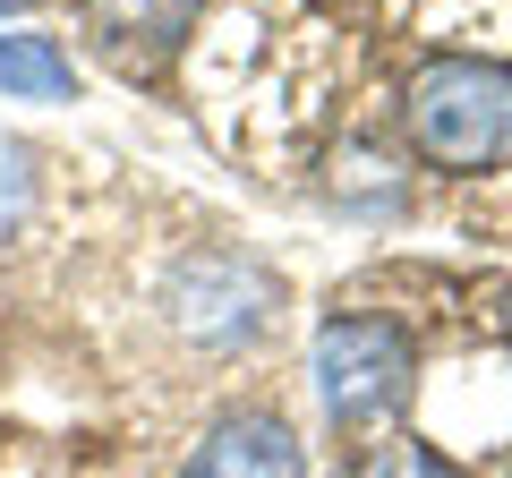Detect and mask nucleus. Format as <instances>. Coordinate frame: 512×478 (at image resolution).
Segmentation results:
<instances>
[{
  "label": "nucleus",
  "instance_id": "f257e3e1",
  "mask_svg": "<svg viewBox=\"0 0 512 478\" xmlns=\"http://www.w3.org/2000/svg\"><path fill=\"white\" fill-rule=\"evenodd\" d=\"M402 137L427 171L478 180L512 163V69L478 52H436L402 86Z\"/></svg>",
  "mask_w": 512,
  "mask_h": 478
},
{
  "label": "nucleus",
  "instance_id": "f03ea898",
  "mask_svg": "<svg viewBox=\"0 0 512 478\" xmlns=\"http://www.w3.org/2000/svg\"><path fill=\"white\" fill-rule=\"evenodd\" d=\"M316 402L333 427H376L410 402V376H419V342L393 316H325L316 325Z\"/></svg>",
  "mask_w": 512,
  "mask_h": 478
},
{
  "label": "nucleus",
  "instance_id": "7ed1b4c3",
  "mask_svg": "<svg viewBox=\"0 0 512 478\" xmlns=\"http://www.w3.org/2000/svg\"><path fill=\"white\" fill-rule=\"evenodd\" d=\"M274 308H282V282L256 257H239V248H205V257H188L163 282L171 333L197 342V350H248L256 333L274 325Z\"/></svg>",
  "mask_w": 512,
  "mask_h": 478
},
{
  "label": "nucleus",
  "instance_id": "20e7f679",
  "mask_svg": "<svg viewBox=\"0 0 512 478\" xmlns=\"http://www.w3.org/2000/svg\"><path fill=\"white\" fill-rule=\"evenodd\" d=\"M180 478H308L291 419L282 410H222L197 444H188Z\"/></svg>",
  "mask_w": 512,
  "mask_h": 478
},
{
  "label": "nucleus",
  "instance_id": "39448f33",
  "mask_svg": "<svg viewBox=\"0 0 512 478\" xmlns=\"http://www.w3.org/2000/svg\"><path fill=\"white\" fill-rule=\"evenodd\" d=\"M0 94L9 103H69L77 94V60L35 26H0Z\"/></svg>",
  "mask_w": 512,
  "mask_h": 478
},
{
  "label": "nucleus",
  "instance_id": "423d86ee",
  "mask_svg": "<svg viewBox=\"0 0 512 478\" xmlns=\"http://www.w3.org/2000/svg\"><path fill=\"white\" fill-rule=\"evenodd\" d=\"M94 26H103V43L137 69V35H146V60L171 52L188 26V0H94Z\"/></svg>",
  "mask_w": 512,
  "mask_h": 478
},
{
  "label": "nucleus",
  "instance_id": "0eeeda50",
  "mask_svg": "<svg viewBox=\"0 0 512 478\" xmlns=\"http://www.w3.org/2000/svg\"><path fill=\"white\" fill-rule=\"evenodd\" d=\"M35 197H43L35 146L0 129V239H18V231H26V214H35Z\"/></svg>",
  "mask_w": 512,
  "mask_h": 478
},
{
  "label": "nucleus",
  "instance_id": "6e6552de",
  "mask_svg": "<svg viewBox=\"0 0 512 478\" xmlns=\"http://www.w3.org/2000/svg\"><path fill=\"white\" fill-rule=\"evenodd\" d=\"M350 478H470L461 461H444L436 444H376V453H359V470Z\"/></svg>",
  "mask_w": 512,
  "mask_h": 478
},
{
  "label": "nucleus",
  "instance_id": "1a4fd4ad",
  "mask_svg": "<svg viewBox=\"0 0 512 478\" xmlns=\"http://www.w3.org/2000/svg\"><path fill=\"white\" fill-rule=\"evenodd\" d=\"M504 342H512V299H504Z\"/></svg>",
  "mask_w": 512,
  "mask_h": 478
},
{
  "label": "nucleus",
  "instance_id": "9d476101",
  "mask_svg": "<svg viewBox=\"0 0 512 478\" xmlns=\"http://www.w3.org/2000/svg\"><path fill=\"white\" fill-rule=\"evenodd\" d=\"M0 9H9V0H0Z\"/></svg>",
  "mask_w": 512,
  "mask_h": 478
}]
</instances>
